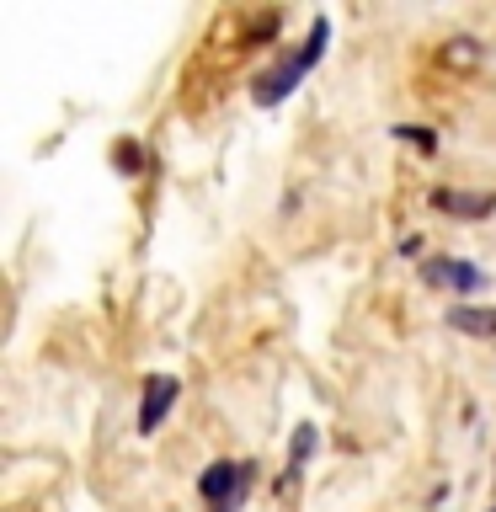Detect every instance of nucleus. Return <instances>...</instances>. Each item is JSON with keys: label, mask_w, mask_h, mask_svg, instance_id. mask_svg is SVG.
<instances>
[{"label": "nucleus", "mask_w": 496, "mask_h": 512, "mask_svg": "<svg viewBox=\"0 0 496 512\" xmlns=\"http://www.w3.org/2000/svg\"><path fill=\"white\" fill-rule=\"evenodd\" d=\"M320 54H326V22H315V32H310V48H304V54H294V59H283L278 70H272V75L262 80V86H256V102H262V107H272V102H283V96H288V91L299 86V75L310 70V64H315Z\"/></svg>", "instance_id": "nucleus-1"}, {"label": "nucleus", "mask_w": 496, "mask_h": 512, "mask_svg": "<svg viewBox=\"0 0 496 512\" xmlns=\"http://www.w3.org/2000/svg\"><path fill=\"white\" fill-rule=\"evenodd\" d=\"M246 464H214V470H203L198 480V491H203V502L214 507V512H240V496H246Z\"/></svg>", "instance_id": "nucleus-2"}, {"label": "nucleus", "mask_w": 496, "mask_h": 512, "mask_svg": "<svg viewBox=\"0 0 496 512\" xmlns=\"http://www.w3.org/2000/svg\"><path fill=\"white\" fill-rule=\"evenodd\" d=\"M171 400H176V379L155 374L150 384H144V406H139V432H155V427H160V416L171 411Z\"/></svg>", "instance_id": "nucleus-3"}, {"label": "nucleus", "mask_w": 496, "mask_h": 512, "mask_svg": "<svg viewBox=\"0 0 496 512\" xmlns=\"http://www.w3.org/2000/svg\"><path fill=\"white\" fill-rule=\"evenodd\" d=\"M427 272V283H448V288H459V294H475L480 283V267H470V262H427L422 267Z\"/></svg>", "instance_id": "nucleus-4"}, {"label": "nucleus", "mask_w": 496, "mask_h": 512, "mask_svg": "<svg viewBox=\"0 0 496 512\" xmlns=\"http://www.w3.org/2000/svg\"><path fill=\"white\" fill-rule=\"evenodd\" d=\"M438 208H448L454 219H486L496 198L491 192H438Z\"/></svg>", "instance_id": "nucleus-5"}, {"label": "nucleus", "mask_w": 496, "mask_h": 512, "mask_svg": "<svg viewBox=\"0 0 496 512\" xmlns=\"http://www.w3.org/2000/svg\"><path fill=\"white\" fill-rule=\"evenodd\" d=\"M448 326L470 331V336H496V310H480V304H454V310H448Z\"/></svg>", "instance_id": "nucleus-6"}, {"label": "nucleus", "mask_w": 496, "mask_h": 512, "mask_svg": "<svg viewBox=\"0 0 496 512\" xmlns=\"http://www.w3.org/2000/svg\"><path fill=\"white\" fill-rule=\"evenodd\" d=\"M310 448H315V427H299L294 448H288V470H294V475H299V464L310 459Z\"/></svg>", "instance_id": "nucleus-7"}, {"label": "nucleus", "mask_w": 496, "mask_h": 512, "mask_svg": "<svg viewBox=\"0 0 496 512\" xmlns=\"http://www.w3.org/2000/svg\"><path fill=\"white\" fill-rule=\"evenodd\" d=\"M395 134H400V139H411V144H422V150H432V144H438V139H432V128H416V123L395 128Z\"/></svg>", "instance_id": "nucleus-8"}, {"label": "nucleus", "mask_w": 496, "mask_h": 512, "mask_svg": "<svg viewBox=\"0 0 496 512\" xmlns=\"http://www.w3.org/2000/svg\"><path fill=\"white\" fill-rule=\"evenodd\" d=\"M491 512H496V507H491Z\"/></svg>", "instance_id": "nucleus-9"}]
</instances>
